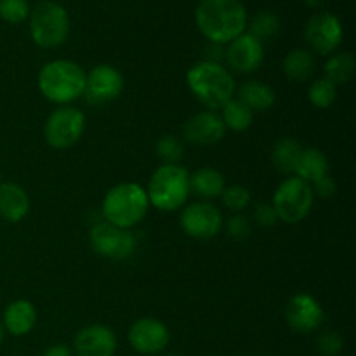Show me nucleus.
Instances as JSON below:
<instances>
[{"label":"nucleus","mask_w":356,"mask_h":356,"mask_svg":"<svg viewBox=\"0 0 356 356\" xmlns=\"http://www.w3.org/2000/svg\"><path fill=\"white\" fill-rule=\"evenodd\" d=\"M315 56L308 49H294L284 58L282 68L291 80L296 82H306L315 73Z\"/></svg>","instance_id":"obj_23"},{"label":"nucleus","mask_w":356,"mask_h":356,"mask_svg":"<svg viewBox=\"0 0 356 356\" xmlns=\"http://www.w3.org/2000/svg\"><path fill=\"white\" fill-rule=\"evenodd\" d=\"M149 205L163 212L179 211L190 197V172L183 165H160L149 179Z\"/></svg>","instance_id":"obj_5"},{"label":"nucleus","mask_w":356,"mask_h":356,"mask_svg":"<svg viewBox=\"0 0 356 356\" xmlns=\"http://www.w3.org/2000/svg\"><path fill=\"white\" fill-rule=\"evenodd\" d=\"M163 356H176V355H163Z\"/></svg>","instance_id":"obj_40"},{"label":"nucleus","mask_w":356,"mask_h":356,"mask_svg":"<svg viewBox=\"0 0 356 356\" xmlns=\"http://www.w3.org/2000/svg\"><path fill=\"white\" fill-rule=\"evenodd\" d=\"M131 346L141 355L162 353L170 341L169 329L156 318H139L127 332Z\"/></svg>","instance_id":"obj_12"},{"label":"nucleus","mask_w":356,"mask_h":356,"mask_svg":"<svg viewBox=\"0 0 356 356\" xmlns=\"http://www.w3.org/2000/svg\"><path fill=\"white\" fill-rule=\"evenodd\" d=\"M301 153V143H298L292 138H282L275 143L273 149H271V162H273L275 169L278 172L294 174Z\"/></svg>","instance_id":"obj_24"},{"label":"nucleus","mask_w":356,"mask_h":356,"mask_svg":"<svg viewBox=\"0 0 356 356\" xmlns=\"http://www.w3.org/2000/svg\"><path fill=\"white\" fill-rule=\"evenodd\" d=\"M124 90V76L115 66L97 65L86 73V92L92 103L117 99Z\"/></svg>","instance_id":"obj_14"},{"label":"nucleus","mask_w":356,"mask_h":356,"mask_svg":"<svg viewBox=\"0 0 356 356\" xmlns=\"http://www.w3.org/2000/svg\"><path fill=\"white\" fill-rule=\"evenodd\" d=\"M312 190L316 197L332 198L337 191V184H336V181H334L332 177L327 174V176H323L322 179H318L316 183L312 184Z\"/></svg>","instance_id":"obj_35"},{"label":"nucleus","mask_w":356,"mask_h":356,"mask_svg":"<svg viewBox=\"0 0 356 356\" xmlns=\"http://www.w3.org/2000/svg\"><path fill=\"white\" fill-rule=\"evenodd\" d=\"M30 16L28 0H0V17L10 24H19Z\"/></svg>","instance_id":"obj_31"},{"label":"nucleus","mask_w":356,"mask_h":356,"mask_svg":"<svg viewBox=\"0 0 356 356\" xmlns=\"http://www.w3.org/2000/svg\"><path fill=\"white\" fill-rule=\"evenodd\" d=\"M343 337H341V334L336 332V330H325V332L320 334L318 339H316V348H318L320 355L322 356H337L343 351Z\"/></svg>","instance_id":"obj_32"},{"label":"nucleus","mask_w":356,"mask_h":356,"mask_svg":"<svg viewBox=\"0 0 356 356\" xmlns=\"http://www.w3.org/2000/svg\"><path fill=\"white\" fill-rule=\"evenodd\" d=\"M73 348L79 356H113L117 351V336L110 327H83L75 336Z\"/></svg>","instance_id":"obj_16"},{"label":"nucleus","mask_w":356,"mask_h":356,"mask_svg":"<svg viewBox=\"0 0 356 356\" xmlns=\"http://www.w3.org/2000/svg\"><path fill=\"white\" fill-rule=\"evenodd\" d=\"M226 188V179L219 170L205 167L190 176V191L204 200L221 197Z\"/></svg>","instance_id":"obj_20"},{"label":"nucleus","mask_w":356,"mask_h":356,"mask_svg":"<svg viewBox=\"0 0 356 356\" xmlns=\"http://www.w3.org/2000/svg\"><path fill=\"white\" fill-rule=\"evenodd\" d=\"M225 228L226 233H228L233 240H238V242L247 240L250 236V233H252V225H250L249 219L242 214H235L233 218H229L228 221H226Z\"/></svg>","instance_id":"obj_33"},{"label":"nucleus","mask_w":356,"mask_h":356,"mask_svg":"<svg viewBox=\"0 0 356 356\" xmlns=\"http://www.w3.org/2000/svg\"><path fill=\"white\" fill-rule=\"evenodd\" d=\"M308 7H322L327 0H302Z\"/></svg>","instance_id":"obj_37"},{"label":"nucleus","mask_w":356,"mask_h":356,"mask_svg":"<svg viewBox=\"0 0 356 356\" xmlns=\"http://www.w3.org/2000/svg\"><path fill=\"white\" fill-rule=\"evenodd\" d=\"M2 325L10 336H26L37 325V309L28 299L13 301L3 312Z\"/></svg>","instance_id":"obj_18"},{"label":"nucleus","mask_w":356,"mask_h":356,"mask_svg":"<svg viewBox=\"0 0 356 356\" xmlns=\"http://www.w3.org/2000/svg\"><path fill=\"white\" fill-rule=\"evenodd\" d=\"M337 97V87L327 79H318L309 86L308 89V99L313 106L325 110L334 104Z\"/></svg>","instance_id":"obj_28"},{"label":"nucleus","mask_w":356,"mask_h":356,"mask_svg":"<svg viewBox=\"0 0 356 356\" xmlns=\"http://www.w3.org/2000/svg\"><path fill=\"white\" fill-rule=\"evenodd\" d=\"M156 156L167 165H176L181 162L184 155V146L176 136H163L156 141L155 146Z\"/></svg>","instance_id":"obj_29"},{"label":"nucleus","mask_w":356,"mask_h":356,"mask_svg":"<svg viewBox=\"0 0 356 356\" xmlns=\"http://www.w3.org/2000/svg\"><path fill=\"white\" fill-rule=\"evenodd\" d=\"M3 183V181H2V172H0V184H2Z\"/></svg>","instance_id":"obj_39"},{"label":"nucleus","mask_w":356,"mask_h":356,"mask_svg":"<svg viewBox=\"0 0 356 356\" xmlns=\"http://www.w3.org/2000/svg\"><path fill=\"white\" fill-rule=\"evenodd\" d=\"M184 138L193 145H216L226 134L221 117L214 111H200L184 124Z\"/></svg>","instance_id":"obj_17"},{"label":"nucleus","mask_w":356,"mask_h":356,"mask_svg":"<svg viewBox=\"0 0 356 356\" xmlns=\"http://www.w3.org/2000/svg\"><path fill=\"white\" fill-rule=\"evenodd\" d=\"M86 129V117L79 108L61 106L52 111L44 125V136L49 146L56 149L72 148L80 141Z\"/></svg>","instance_id":"obj_8"},{"label":"nucleus","mask_w":356,"mask_h":356,"mask_svg":"<svg viewBox=\"0 0 356 356\" xmlns=\"http://www.w3.org/2000/svg\"><path fill=\"white\" fill-rule=\"evenodd\" d=\"M30 211V198L23 186L7 181L0 184V216L9 222H19Z\"/></svg>","instance_id":"obj_19"},{"label":"nucleus","mask_w":356,"mask_h":356,"mask_svg":"<svg viewBox=\"0 0 356 356\" xmlns=\"http://www.w3.org/2000/svg\"><path fill=\"white\" fill-rule=\"evenodd\" d=\"M240 103L245 104L250 111H266L275 104L277 94L268 83L259 82V80H249L243 86H240L238 97Z\"/></svg>","instance_id":"obj_21"},{"label":"nucleus","mask_w":356,"mask_h":356,"mask_svg":"<svg viewBox=\"0 0 356 356\" xmlns=\"http://www.w3.org/2000/svg\"><path fill=\"white\" fill-rule=\"evenodd\" d=\"M3 336H6V330H3V325H2V323H0V344H2Z\"/></svg>","instance_id":"obj_38"},{"label":"nucleus","mask_w":356,"mask_h":356,"mask_svg":"<svg viewBox=\"0 0 356 356\" xmlns=\"http://www.w3.org/2000/svg\"><path fill=\"white\" fill-rule=\"evenodd\" d=\"M222 204L229 209L235 214L245 211L250 205V191L245 186H240V184H233V186L225 188L221 195Z\"/></svg>","instance_id":"obj_30"},{"label":"nucleus","mask_w":356,"mask_h":356,"mask_svg":"<svg viewBox=\"0 0 356 356\" xmlns=\"http://www.w3.org/2000/svg\"><path fill=\"white\" fill-rule=\"evenodd\" d=\"M254 221L263 228H271L278 222V216L271 204H259L254 209Z\"/></svg>","instance_id":"obj_34"},{"label":"nucleus","mask_w":356,"mask_h":356,"mask_svg":"<svg viewBox=\"0 0 356 356\" xmlns=\"http://www.w3.org/2000/svg\"><path fill=\"white\" fill-rule=\"evenodd\" d=\"M44 356H73V351L65 344H56V346L49 348Z\"/></svg>","instance_id":"obj_36"},{"label":"nucleus","mask_w":356,"mask_h":356,"mask_svg":"<svg viewBox=\"0 0 356 356\" xmlns=\"http://www.w3.org/2000/svg\"><path fill=\"white\" fill-rule=\"evenodd\" d=\"M343 24L332 13H318L308 19L305 38L316 54L329 56L339 49L343 42Z\"/></svg>","instance_id":"obj_10"},{"label":"nucleus","mask_w":356,"mask_h":356,"mask_svg":"<svg viewBox=\"0 0 356 356\" xmlns=\"http://www.w3.org/2000/svg\"><path fill=\"white\" fill-rule=\"evenodd\" d=\"M38 89L45 99L66 104L86 92V72L70 59H54L42 66L38 73Z\"/></svg>","instance_id":"obj_3"},{"label":"nucleus","mask_w":356,"mask_h":356,"mask_svg":"<svg viewBox=\"0 0 356 356\" xmlns=\"http://www.w3.org/2000/svg\"><path fill=\"white\" fill-rule=\"evenodd\" d=\"M327 174H329V160L325 153L320 152L318 148H302L294 176L313 184Z\"/></svg>","instance_id":"obj_22"},{"label":"nucleus","mask_w":356,"mask_h":356,"mask_svg":"<svg viewBox=\"0 0 356 356\" xmlns=\"http://www.w3.org/2000/svg\"><path fill=\"white\" fill-rule=\"evenodd\" d=\"M146 190L136 183H120L111 188L103 200V216L110 225L131 229L148 214Z\"/></svg>","instance_id":"obj_4"},{"label":"nucleus","mask_w":356,"mask_h":356,"mask_svg":"<svg viewBox=\"0 0 356 356\" xmlns=\"http://www.w3.org/2000/svg\"><path fill=\"white\" fill-rule=\"evenodd\" d=\"M315 193L312 184L299 179L298 176H291L282 181L273 195V209L278 216V221L287 225H298L312 212Z\"/></svg>","instance_id":"obj_7"},{"label":"nucleus","mask_w":356,"mask_h":356,"mask_svg":"<svg viewBox=\"0 0 356 356\" xmlns=\"http://www.w3.org/2000/svg\"><path fill=\"white\" fill-rule=\"evenodd\" d=\"M280 28L282 23L280 17H278L277 14L271 13V10H261V13H257L256 16L252 17L247 33L256 37L257 40L263 44V42L271 40V38L277 37V35L280 33Z\"/></svg>","instance_id":"obj_27"},{"label":"nucleus","mask_w":356,"mask_h":356,"mask_svg":"<svg viewBox=\"0 0 356 356\" xmlns=\"http://www.w3.org/2000/svg\"><path fill=\"white\" fill-rule=\"evenodd\" d=\"M89 242L99 256L117 261L131 257L138 247V240L131 229L117 228L108 221L92 226L89 233Z\"/></svg>","instance_id":"obj_9"},{"label":"nucleus","mask_w":356,"mask_h":356,"mask_svg":"<svg viewBox=\"0 0 356 356\" xmlns=\"http://www.w3.org/2000/svg\"><path fill=\"white\" fill-rule=\"evenodd\" d=\"M181 229L197 240H211L222 229V216L216 205L207 202L186 205L181 212Z\"/></svg>","instance_id":"obj_11"},{"label":"nucleus","mask_w":356,"mask_h":356,"mask_svg":"<svg viewBox=\"0 0 356 356\" xmlns=\"http://www.w3.org/2000/svg\"><path fill=\"white\" fill-rule=\"evenodd\" d=\"M221 120L226 129H232L235 132H243L252 125L254 113L245 104L240 103L238 99H232L222 106Z\"/></svg>","instance_id":"obj_26"},{"label":"nucleus","mask_w":356,"mask_h":356,"mask_svg":"<svg viewBox=\"0 0 356 356\" xmlns=\"http://www.w3.org/2000/svg\"><path fill=\"white\" fill-rule=\"evenodd\" d=\"M195 21L211 44L225 45L245 33L247 10L240 0H200Z\"/></svg>","instance_id":"obj_1"},{"label":"nucleus","mask_w":356,"mask_h":356,"mask_svg":"<svg viewBox=\"0 0 356 356\" xmlns=\"http://www.w3.org/2000/svg\"><path fill=\"white\" fill-rule=\"evenodd\" d=\"M30 35L35 45L54 49L65 44L70 35L68 10L56 0H40L30 9Z\"/></svg>","instance_id":"obj_6"},{"label":"nucleus","mask_w":356,"mask_h":356,"mask_svg":"<svg viewBox=\"0 0 356 356\" xmlns=\"http://www.w3.org/2000/svg\"><path fill=\"white\" fill-rule=\"evenodd\" d=\"M186 82L193 96L209 110H219L235 96V79L221 63H197L188 72Z\"/></svg>","instance_id":"obj_2"},{"label":"nucleus","mask_w":356,"mask_h":356,"mask_svg":"<svg viewBox=\"0 0 356 356\" xmlns=\"http://www.w3.org/2000/svg\"><path fill=\"white\" fill-rule=\"evenodd\" d=\"M289 327L299 334L315 332L323 322V309L320 302L309 294H296L285 308Z\"/></svg>","instance_id":"obj_15"},{"label":"nucleus","mask_w":356,"mask_h":356,"mask_svg":"<svg viewBox=\"0 0 356 356\" xmlns=\"http://www.w3.org/2000/svg\"><path fill=\"white\" fill-rule=\"evenodd\" d=\"M356 72V59L351 52H336L329 58V61L323 66V73L329 82H332L334 86H344V83L350 82L355 76Z\"/></svg>","instance_id":"obj_25"},{"label":"nucleus","mask_w":356,"mask_h":356,"mask_svg":"<svg viewBox=\"0 0 356 356\" xmlns=\"http://www.w3.org/2000/svg\"><path fill=\"white\" fill-rule=\"evenodd\" d=\"M225 59L236 73H254L259 70L264 59V47L250 33H242L225 49Z\"/></svg>","instance_id":"obj_13"}]
</instances>
